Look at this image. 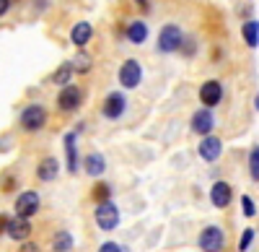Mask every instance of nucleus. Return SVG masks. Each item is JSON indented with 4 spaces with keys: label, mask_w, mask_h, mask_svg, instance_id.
Returning a JSON list of instances; mask_svg holds the SVG:
<instances>
[{
    "label": "nucleus",
    "mask_w": 259,
    "mask_h": 252,
    "mask_svg": "<svg viewBox=\"0 0 259 252\" xmlns=\"http://www.w3.org/2000/svg\"><path fill=\"white\" fill-rule=\"evenodd\" d=\"M70 76H73V65H68V62H65V65L52 76V81H55V83H62V86H65V83L70 81Z\"/></svg>",
    "instance_id": "nucleus-21"
},
{
    "label": "nucleus",
    "mask_w": 259,
    "mask_h": 252,
    "mask_svg": "<svg viewBox=\"0 0 259 252\" xmlns=\"http://www.w3.org/2000/svg\"><path fill=\"white\" fill-rule=\"evenodd\" d=\"M21 252H39V247L36 244H24V247H21Z\"/></svg>",
    "instance_id": "nucleus-28"
},
{
    "label": "nucleus",
    "mask_w": 259,
    "mask_h": 252,
    "mask_svg": "<svg viewBox=\"0 0 259 252\" xmlns=\"http://www.w3.org/2000/svg\"><path fill=\"white\" fill-rule=\"evenodd\" d=\"M47 122V112L45 107H39V104H31V107H26L24 112H21V128L24 130H41Z\"/></svg>",
    "instance_id": "nucleus-2"
},
{
    "label": "nucleus",
    "mask_w": 259,
    "mask_h": 252,
    "mask_svg": "<svg viewBox=\"0 0 259 252\" xmlns=\"http://www.w3.org/2000/svg\"><path fill=\"white\" fill-rule=\"evenodd\" d=\"M241 31H244V39H246L249 47H256L259 45V21H246Z\"/></svg>",
    "instance_id": "nucleus-18"
},
{
    "label": "nucleus",
    "mask_w": 259,
    "mask_h": 252,
    "mask_svg": "<svg viewBox=\"0 0 259 252\" xmlns=\"http://www.w3.org/2000/svg\"><path fill=\"white\" fill-rule=\"evenodd\" d=\"M6 226H8V219H6V216H0V234L6 232Z\"/></svg>",
    "instance_id": "nucleus-29"
},
{
    "label": "nucleus",
    "mask_w": 259,
    "mask_h": 252,
    "mask_svg": "<svg viewBox=\"0 0 259 252\" xmlns=\"http://www.w3.org/2000/svg\"><path fill=\"white\" fill-rule=\"evenodd\" d=\"M80 99H83V94H80L78 86H65V89L60 91V96H57V107H60L62 112H73L78 104H80Z\"/></svg>",
    "instance_id": "nucleus-6"
},
{
    "label": "nucleus",
    "mask_w": 259,
    "mask_h": 252,
    "mask_svg": "<svg viewBox=\"0 0 259 252\" xmlns=\"http://www.w3.org/2000/svg\"><path fill=\"white\" fill-rule=\"evenodd\" d=\"M138 3H140V6H143V8H148V3H145V0H138Z\"/></svg>",
    "instance_id": "nucleus-30"
},
{
    "label": "nucleus",
    "mask_w": 259,
    "mask_h": 252,
    "mask_svg": "<svg viewBox=\"0 0 259 252\" xmlns=\"http://www.w3.org/2000/svg\"><path fill=\"white\" fill-rule=\"evenodd\" d=\"M223 244H226V237H223V232H221L218 226L202 229V234H200V249H205V252H221Z\"/></svg>",
    "instance_id": "nucleus-3"
},
{
    "label": "nucleus",
    "mask_w": 259,
    "mask_h": 252,
    "mask_svg": "<svg viewBox=\"0 0 259 252\" xmlns=\"http://www.w3.org/2000/svg\"><path fill=\"white\" fill-rule=\"evenodd\" d=\"M96 224H99V229H104V232H112V229L119 224V208L109 200H101L99 208H96Z\"/></svg>",
    "instance_id": "nucleus-1"
},
{
    "label": "nucleus",
    "mask_w": 259,
    "mask_h": 252,
    "mask_svg": "<svg viewBox=\"0 0 259 252\" xmlns=\"http://www.w3.org/2000/svg\"><path fill=\"white\" fill-rule=\"evenodd\" d=\"M256 110H259V94H256Z\"/></svg>",
    "instance_id": "nucleus-31"
},
{
    "label": "nucleus",
    "mask_w": 259,
    "mask_h": 252,
    "mask_svg": "<svg viewBox=\"0 0 259 252\" xmlns=\"http://www.w3.org/2000/svg\"><path fill=\"white\" fill-rule=\"evenodd\" d=\"M70 39H73V45H75V47L89 45V39H91V24H85V21L75 24V26H73V31H70Z\"/></svg>",
    "instance_id": "nucleus-15"
},
{
    "label": "nucleus",
    "mask_w": 259,
    "mask_h": 252,
    "mask_svg": "<svg viewBox=\"0 0 259 252\" xmlns=\"http://www.w3.org/2000/svg\"><path fill=\"white\" fill-rule=\"evenodd\" d=\"M6 232L16 239V242H24L29 234H31V224H29V219H24V216H18V219H13V221H8V226H6Z\"/></svg>",
    "instance_id": "nucleus-9"
},
{
    "label": "nucleus",
    "mask_w": 259,
    "mask_h": 252,
    "mask_svg": "<svg viewBox=\"0 0 259 252\" xmlns=\"http://www.w3.org/2000/svg\"><path fill=\"white\" fill-rule=\"evenodd\" d=\"M70 249H73L70 234H68V232H60V234L55 237V252H70Z\"/></svg>",
    "instance_id": "nucleus-20"
},
{
    "label": "nucleus",
    "mask_w": 259,
    "mask_h": 252,
    "mask_svg": "<svg viewBox=\"0 0 259 252\" xmlns=\"http://www.w3.org/2000/svg\"><path fill=\"white\" fill-rule=\"evenodd\" d=\"M99 252H122V247H119V244H114V242H106V244H101V247H99Z\"/></svg>",
    "instance_id": "nucleus-26"
},
{
    "label": "nucleus",
    "mask_w": 259,
    "mask_h": 252,
    "mask_svg": "<svg viewBox=\"0 0 259 252\" xmlns=\"http://www.w3.org/2000/svg\"><path fill=\"white\" fill-rule=\"evenodd\" d=\"M182 47V29L174 26V24H168L161 29V37H158V50L161 52H174Z\"/></svg>",
    "instance_id": "nucleus-4"
},
{
    "label": "nucleus",
    "mask_w": 259,
    "mask_h": 252,
    "mask_svg": "<svg viewBox=\"0 0 259 252\" xmlns=\"http://www.w3.org/2000/svg\"><path fill=\"white\" fill-rule=\"evenodd\" d=\"M221 96H223V86H221L218 81H207V83H202L200 99H202L205 107H215V104L221 101Z\"/></svg>",
    "instance_id": "nucleus-8"
},
{
    "label": "nucleus",
    "mask_w": 259,
    "mask_h": 252,
    "mask_svg": "<svg viewBox=\"0 0 259 252\" xmlns=\"http://www.w3.org/2000/svg\"><path fill=\"white\" fill-rule=\"evenodd\" d=\"M249 172H251V179H256L259 182V146L251 151V156H249Z\"/></svg>",
    "instance_id": "nucleus-22"
},
{
    "label": "nucleus",
    "mask_w": 259,
    "mask_h": 252,
    "mask_svg": "<svg viewBox=\"0 0 259 252\" xmlns=\"http://www.w3.org/2000/svg\"><path fill=\"white\" fill-rule=\"evenodd\" d=\"M212 125H215V120H212V115H210L207 110L194 112V117H192V130H194V133L207 135V133L212 130Z\"/></svg>",
    "instance_id": "nucleus-12"
},
{
    "label": "nucleus",
    "mask_w": 259,
    "mask_h": 252,
    "mask_svg": "<svg viewBox=\"0 0 259 252\" xmlns=\"http://www.w3.org/2000/svg\"><path fill=\"white\" fill-rule=\"evenodd\" d=\"M145 37H148V26L143 24V21H133L130 29H127V39L133 42V45H143Z\"/></svg>",
    "instance_id": "nucleus-16"
},
{
    "label": "nucleus",
    "mask_w": 259,
    "mask_h": 252,
    "mask_svg": "<svg viewBox=\"0 0 259 252\" xmlns=\"http://www.w3.org/2000/svg\"><path fill=\"white\" fill-rule=\"evenodd\" d=\"M210 200H212L215 208H226L231 203V185L228 182H215L212 193H210Z\"/></svg>",
    "instance_id": "nucleus-11"
},
{
    "label": "nucleus",
    "mask_w": 259,
    "mask_h": 252,
    "mask_svg": "<svg viewBox=\"0 0 259 252\" xmlns=\"http://www.w3.org/2000/svg\"><path fill=\"white\" fill-rule=\"evenodd\" d=\"M221 140L218 138H212V135H207V138H202V143H200V156L205 159V161H215L221 156Z\"/></svg>",
    "instance_id": "nucleus-13"
},
{
    "label": "nucleus",
    "mask_w": 259,
    "mask_h": 252,
    "mask_svg": "<svg viewBox=\"0 0 259 252\" xmlns=\"http://www.w3.org/2000/svg\"><path fill=\"white\" fill-rule=\"evenodd\" d=\"M94 198H96V200H106V198H109V185H96Z\"/></svg>",
    "instance_id": "nucleus-23"
},
{
    "label": "nucleus",
    "mask_w": 259,
    "mask_h": 252,
    "mask_svg": "<svg viewBox=\"0 0 259 252\" xmlns=\"http://www.w3.org/2000/svg\"><path fill=\"white\" fill-rule=\"evenodd\" d=\"M104 117H109V120H117L122 112H124V96L122 94H109L104 101Z\"/></svg>",
    "instance_id": "nucleus-10"
},
{
    "label": "nucleus",
    "mask_w": 259,
    "mask_h": 252,
    "mask_svg": "<svg viewBox=\"0 0 259 252\" xmlns=\"http://www.w3.org/2000/svg\"><path fill=\"white\" fill-rule=\"evenodd\" d=\"M39 211V195L36 193H21L18 195V200H16V213L18 216H24V219H29V216H34Z\"/></svg>",
    "instance_id": "nucleus-7"
},
{
    "label": "nucleus",
    "mask_w": 259,
    "mask_h": 252,
    "mask_svg": "<svg viewBox=\"0 0 259 252\" xmlns=\"http://www.w3.org/2000/svg\"><path fill=\"white\" fill-rule=\"evenodd\" d=\"M57 172H60V164H57V159H45L39 166H36V177L41 179V182H50V179H55L57 177Z\"/></svg>",
    "instance_id": "nucleus-14"
},
{
    "label": "nucleus",
    "mask_w": 259,
    "mask_h": 252,
    "mask_svg": "<svg viewBox=\"0 0 259 252\" xmlns=\"http://www.w3.org/2000/svg\"><path fill=\"white\" fill-rule=\"evenodd\" d=\"M8 8H11V0H0V16H6Z\"/></svg>",
    "instance_id": "nucleus-27"
},
{
    "label": "nucleus",
    "mask_w": 259,
    "mask_h": 252,
    "mask_svg": "<svg viewBox=\"0 0 259 252\" xmlns=\"http://www.w3.org/2000/svg\"><path fill=\"white\" fill-rule=\"evenodd\" d=\"M251 239H254V232H251V229H246V232H244V237H241V242H239V249H241V252H244V249H249Z\"/></svg>",
    "instance_id": "nucleus-25"
},
{
    "label": "nucleus",
    "mask_w": 259,
    "mask_h": 252,
    "mask_svg": "<svg viewBox=\"0 0 259 252\" xmlns=\"http://www.w3.org/2000/svg\"><path fill=\"white\" fill-rule=\"evenodd\" d=\"M140 78H143V68H140L138 60H127L124 65L119 68V83L124 89H135L140 83Z\"/></svg>",
    "instance_id": "nucleus-5"
},
{
    "label": "nucleus",
    "mask_w": 259,
    "mask_h": 252,
    "mask_svg": "<svg viewBox=\"0 0 259 252\" xmlns=\"http://www.w3.org/2000/svg\"><path fill=\"white\" fill-rule=\"evenodd\" d=\"M241 208H244V213H246V216H254V213H256V208H254V203H251L249 195L241 198Z\"/></svg>",
    "instance_id": "nucleus-24"
},
{
    "label": "nucleus",
    "mask_w": 259,
    "mask_h": 252,
    "mask_svg": "<svg viewBox=\"0 0 259 252\" xmlns=\"http://www.w3.org/2000/svg\"><path fill=\"white\" fill-rule=\"evenodd\" d=\"M85 172H89L91 177L101 174V172H104V156H99V154H91L89 159H85Z\"/></svg>",
    "instance_id": "nucleus-19"
},
{
    "label": "nucleus",
    "mask_w": 259,
    "mask_h": 252,
    "mask_svg": "<svg viewBox=\"0 0 259 252\" xmlns=\"http://www.w3.org/2000/svg\"><path fill=\"white\" fill-rule=\"evenodd\" d=\"M65 151H68V169L78 172V159H75V133L65 135Z\"/></svg>",
    "instance_id": "nucleus-17"
}]
</instances>
